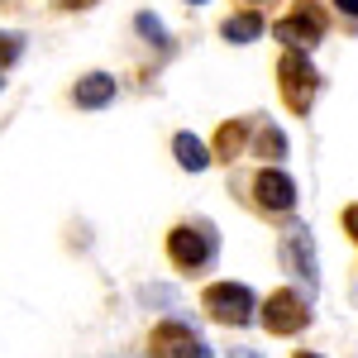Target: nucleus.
Instances as JSON below:
<instances>
[{
	"mask_svg": "<svg viewBox=\"0 0 358 358\" xmlns=\"http://www.w3.org/2000/svg\"><path fill=\"white\" fill-rule=\"evenodd\" d=\"M277 86L292 115H310L315 96H320V72L306 53H282L277 57Z\"/></svg>",
	"mask_w": 358,
	"mask_h": 358,
	"instance_id": "obj_1",
	"label": "nucleus"
},
{
	"mask_svg": "<svg viewBox=\"0 0 358 358\" xmlns=\"http://www.w3.org/2000/svg\"><path fill=\"white\" fill-rule=\"evenodd\" d=\"M344 234L358 244V201H354V206H344Z\"/></svg>",
	"mask_w": 358,
	"mask_h": 358,
	"instance_id": "obj_16",
	"label": "nucleus"
},
{
	"mask_svg": "<svg viewBox=\"0 0 358 358\" xmlns=\"http://www.w3.org/2000/svg\"><path fill=\"white\" fill-rule=\"evenodd\" d=\"M72 101H77L82 110H106L115 101V77L110 72H86L82 82L72 86Z\"/></svg>",
	"mask_w": 358,
	"mask_h": 358,
	"instance_id": "obj_9",
	"label": "nucleus"
},
{
	"mask_svg": "<svg viewBox=\"0 0 358 358\" xmlns=\"http://www.w3.org/2000/svg\"><path fill=\"white\" fill-rule=\"evenodd\" d=\"M187 5H206V0H187Z\"/></svg>",
	"mask_w": 358,
	"mask_h": 358,
	"instance_id": "obj_20",
	"label": "nucleus"
},
{
	"mask_svg": "<svg viewBox=\"0 0 358 358\" xmlns=\"http://www.w3.org/2000/svg\"><path fill=\"white\" fill-rule=\"evenodd\" d=\"M282 263L301 277L306 287H315V248H310V229H306V224H296V229L282 239Z\"/></svg>",
	"mask_w": 358,
	"mask_h": 358,
	"instance_id": "obj_8",
	"label": "nucleus"
},
{
	"mask_svg": "<svg viewBox=\"0 0 358 358\" xmlns=\"http://www.w3.org/2000/svg\"><path fill=\"white\" fill-rule=\"evenodd\" d=\"M248 143V120H224L215 129V143H210V163H234Z\"/></svg>",
	"mask_w": 358,
	"mask_h": 358,
	"instance_id": "obj_10",
	"label": "nucleus"
},
{
	"mask_svg": "<svg viewBox=\"0 0 358 358\" xmlns=\"http://www.w3.org/2000/svg\"><path fill=\"white\" fill-rule=\"evenodd\" d=\"M201 306H206V315H210L215 325H234V330L258 315V296L248 292L244 282H210L206 296H201Z\"/></svg>",
	"mask_w": 358,
	"mask_h": 358,
	"instance_id": "obj_3",
	"label": "nucleus"
},
{
	"mask_svg": "<svg viewBox=\"0 0 358 358\" xmlns=\"http://www.w3.org/2000/svg\"><path fill=\"white\" fill-rule=\"evenodd\" d=\"M234 358H258V354H234Z\"/></svg>",
	"mask_w": 358,
	"mask_h": 358,
	"instance_id": "obj_19",
	"label": "nucleus"
},
{
	"mask_svg": "<svg viewBox=\"0 0 358 358\" xmlns=\"http://www.w3.org/2000/svg\"><path fill=\"white\" fill-rule=\"evenodd\" d=\"M138 34L153 38L158 48H167V34H163V24H158V15H138Z\"/></svg>",
	"mask_w": 358,
	"mask_h": 358,
	"instance_id": "obj_15",
	"label": "nucleus"
},
{
	"mask_svg": "<svg viewBox=\"0 0 358 358\" xmlns=\"http://www.w3.org/2000/svg\"><path fill=\"white\" fill-rule=\"evenodd\" d=\"M258 320H263L268 334H301L306 325H310V306H306V296H296V292L282 287V292H273V296L263 301Z\"/></svg>",
	"mask_w": 358,
	"mask_h": 358,
	"instance_id": "obj_4",
	"label": "nucleus"
},
{
	"mask_svg": "<svg viewBox=\"0 0 358 358\" xmlns=\"http://www.w3.org/2000/svg\"><path fill=\"white\" fill-rule=\"evenodd\" d=\"M0 86H5V82H0Z\"/></svg>",
	"mask_w": 358,
	"mask_h": 358,
	"instance_id": "obj_22",
	"label": "nucleus"
},
{
	"mask_svg": "<svg viewBox=\"0 0 358 358\" xmlns=\"http://www.w3.org/2000/svg\"><path fill=\"white\" fill-rule=\"evenodd\" d=\"M273 34L282 38L287 53H306V48H315V43L325 38V5H320V0H296V5L273 24Z\"/></svg>",
	"mask_w": 358,
	"mask_h": 358,
	"instance_id": "obj_2",
	"label": "nucleus"
},
{
	"mask_svg": "<svg viewBox=\"0 0 358 358\" xmlns=\"http://www.w3.org/2000/svg\"><path fill=\"white\" fill-rule=\"evenodd\" d=\"M248 5H263V0H248Z\"/></svg>",
	"mask_w": 358,
	"mask_h": 358,
	"instance_id": "obj_21",
	"label": "nucleus"
},
{
	"mask_svg": "<svg viewBox=\"0 0 358 358\" xmlns=\"http://www.w3.org/2000/svg\"><path fill=\"white\" fill-rule=\"evenodd\" d=\"M334 5H339V10H344L349 20H358V0H334Z\"/></svg>",
	"mask_w": 358,
	"mask_h": 358,
	"instance_id": "obj_17",
	"label": "nucleus"
},
{
	"mask_svg": "<svg viewBox=\"0 0 358 358\" xmlns=\"http://www.w3.org/2000/svg\"><path fill=\"white\" fill-rule=\"evenodd\" d=\"M148 358H206V344H201L196 330L177 325V320H163L148 334Z\"/></svg>",
	"mask_w": 358,
	"mask_h": 358,
	"instance_id": "obj_6",
	"label": "nucleus"
},
{
	"mask_svg": "<svg viewBox=\"0 0 358 358\" xmlns=\"http://www.w3.org/2000/svg\"><path fill=\"white\" fill-rule=\"evenodd\" d=\"M20 53H24V38L20 34H0V67L20 62Z\"/></svg>",
	"mask_w": 358,
	"mask_h": 358,
	"instance_id": "obj_14",
	"label": "nucleus"
},
{
	"mask_svg": "<svg viewBox=\"0 0 358 358\" xmlns=\"http://www.w3.org/2000/svg\"><path fill=\"white\" fill-rule=\"evenodd\" d=\"M253 148H258V158H282V153H287V134L273 129V124H263L258 138H253Z\"/></svg>",
	"mask_w": 358,
	"mask_h": 358,
	"instance_id": "obj_13",
	"label": "nucleus"
},
{
	"mask_svg": "<svg viewBox=\"0 0 358 358\" xmlns=\"http://www.w3.org/2000/svg\"><path fill=\"white\" fill-rule=\"evenodd\" d=\"M220 34L229 43H253V38L263 34V15H258V10H239V15H229L220 24Z\"/></svg>",
	"mask_w": 358,
	"mask_h": 358,
	"instance_id": "obj_12",
	"label": "nucleus"
},
{
	"mask_svg": "<svg viewBox=\"0 0 358 358\" xmlns=\"http://www.w3.org/2000/svg\"><path fill=\"white\" fill-rule=\"evenodd\" d=\"M253 201H258L263 210L282 215V210H292V206H296V182H292L282 167H263V172L253 177Z\"/></svg>",
	"mask_w": 358,
	"mask_h": 358,
	"instance_id": "obj_7",
	"label": "nucleus"
},
{
	"mask_svg": "<svg viewBox=\"0 0 358 358\" xmlns=\"http://www.w3.org/2000/svg\"><path fill=\"white\" fill-rule=\"evenodd\" d=\"M167 253H172V263L177 268H206L210 258H215V234H206V229H196V224H177L172 234H167Z\"/></svg>",
	"mask_w": 358,
	"mask_h": 358,
	"instance_id": "obj_5",
	"label": "nucleus"
},
{
	"mask_svg": "<svg viewBox=\"0 0 358 358\" xmlns=\"http://www.w3.org/2000/svg\"><path fill=\"white\" fill-rule=\"evenodd\" d=\"M172 153H177V163L187 167V172H206V167H210V148H206L196 134H187V129L172 134Z\"/></svg>",
	"mask_w": 358,
	"mask_h": 358,
	"instance_id": "obj_11",
	"label": "nucleus"
},
{
	"mask_svg": "<svg viewBox=\"0 0 358 358\" xmlns=\"http://www.w3.org/2000/svg\"><path fill=\"white\" fill-rule=\"evenodd\" d=\"M292 358H320V354H310V349H301V354H292Z\"/></svg>",
	"mask_w": 358,
	"mask_h": 358,
	"instance_id": "obj_18",
	"label": "nucleus"
}]
</instances>
